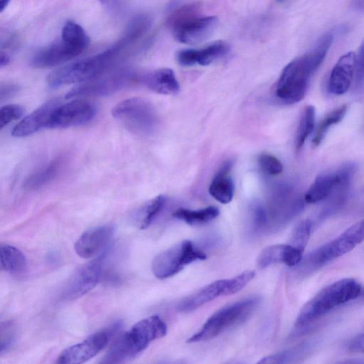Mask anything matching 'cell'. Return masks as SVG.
Here are the masks:
<instances>
[{
	"instance_id": "cell-1",
	"label": "cell",
	"mask_w": 364,
	"mask_h": 364,
	"mask_svg": "<svg viewBox=\"0 0 364 364\" xmlns=\"http://www.w3.org/2000/svg\"><path fill=\"white\" fill-rule=\"evenodd\" d=\"M333 41L332 33L323 34L309 52L286 65L276 84L278 100L292 105L304 97L310 78L323 61Z\"/></svg>"
},
{
	"instance_id": "cell-2",
	"label": "cell",
	"mask_w": 364,
	"mask_h": 364,
	"mask_svg": "<svg viewBox=\"0 0 364 364\" xmlns=\"http://www.w3.org/2000/svg\"><path fill=\"white\" fill-rule=\"evenodd\" d=\"M167 332L164 321L154 315L143 318L121 335L102 358L101 363H122L136 357L149 343Z\"/></svg>"
},
{
	"instance_id": "cell-3",
	"label": "cell",
	"mask_w": 364,
	"mask_h": 364,
	"mask_svg": "<svg viewBox=\"0 0 364 364\" xmlns=\"http://www.w3.org/2000/svg\"><path fill=\"white\" fill-rule=\"evenodd\" d=\"M127 46L119 40L107 50L53 70L47 76L51 87L82 83L102 75L122 56Z\"/></svg>"
},
{
	"instance_id": "cell-4",
	"label": "cell",
	"mask_w": 364,
	"mask_h": 364,
	"mask_svg": "<svg viewBox=\"0 0 364 364\" xmlns=\"http://www.w3.org/2000/svg\"><path fill=\"white\" fill-rule=\"evenodd\" d=\"M361 291L360 284L353 278L341 279L326 286L303 306L295 326H306L333 309L358 298Z\"/></svg>"
},
{
	"instance_id": "cell-5",
	"label": "cell",
	"mask_w": 364,
	"mask_h": 364,
	"mask_svg": "<svg viewBox=\"0 0 364 364\" xmlns=\"http://www.w3.org/2000/svg\"><path fill=\"white\" fill-rule=\"evenodd\" d=\"M364 241V218L356 222L338 236L311 252L296 266L304 277L351 251Z\"/></svg>"
},
{
	"instance_id": "cell-6",
	"label": "cell",
	"mask_w": 364,
	"mask_h": 364,
	"mask_svg": "<svg viewBox=\"0 0 364 364\" xmlns=\"http://www.w3.org/2000/svg\"><path fill=\"white\" fill-rule=\"evenodd\" d=\"M259 301L258 296H251L223 307L208 318L200 329L187 340V343L210 341L243 322L256 309Z\"/></svg>"
},
{
	"instance_id": "cell-7",
	"label": "cell",
	"mask_w": 364,
	"mask_h": 364,
	"mask_svg": "<svg viewBox=\"0 0 364 364\" xmlns=\"http://www.w3.org/2000/svg\"><path fill=\"white\" fill-rule=\"evenodd\" d=\"M142 73L130 69L119 70L107 75H101L82 82L70 90L67 99L105 96L117 92L134 85L141 83Z\"/></svg>"
},
{
	"instance_id": "cell-8",
	"label": "cell",
	"mask_w": 364,
	"mask_h": 364,
	"mask_svg": "<svg viewBox=\"0 0 364 364\" xmlns=\"http://www.w3.org/2000/svg\"><path fill=\"white\" fill-rule=\"evenodd\" d=\"M112 117L130 132L147 134L156 128L158 117L152 105L141 97H132L117 104Z\"/></svg>"
},
{
	"instance_id": "cell-9",
	"label": "cell",
	"mask_w": 364,
	"mask_h": 364,
	"mask_svg": "<svg viewBox=\"0 0 364 364\" xmlns=\"http://www.w3.org/2000/svg\"><path fill=\"white\" fill-rule=\"evenodd\" d=\"M205 258L203 251L186 240L157 255L152 261L151 269L156 278L163 279L178 273L187 264Z\"/></svg>"
},
{
	"instance_id": "cell-10",
	"label": "cell",
	"mask_w": 364,
	"mask_h": 364,
	"mask_svg": "<svg viewBox=\"0 0 364 364\" xmlns=\"http://www.w3.org/2000/svg\"><path fill=\"white\" fill-rule=\"evenodd\" d=\"M117 322L107 329L95 332L83 341L68 347L61 352L56 362L61 364H79L85 363L100 352L109 339L121 328Z\"/></svg>"
},
{
	"instance_id": "cell-11",
	"label": "cell",
	"mask_w": 364,
	"mask_h": 364,
	"mask_svg": "<svg viewBox=\"0 0 364 364\" xmlns=\"http://www.w3.org/2000/svg\"><path fill=\"white\" fill-rule=\"evenodd\" d=\"M355 172L353 164H347L333 173L318 176L304 196L308 203L322 201L336 192L346 191Z\"/></svg>"
},
{
	"instance_id": "cell-12",
	"label": "cell",
	"mask_w": 364,
	"mask_h": 364,
	"mask_svg": "<svg viewBox=\"0 0 364 364\" xmlns=\"http://www.w3.org/2000/svg\"><path fill=\"white\" fill-rule=\"evenodd\" d=\"M105 254L80 267L65 284L61 297L64 300L77 299L91 291L99 282Z\"/></svg>"
},
{
	"instance_id": "cell-13",
	"label": "cell",
	"mask_w": 364,
	"mask_h": 364,
	"mask_svg": "<svg viewBox=\"0 0 364 364\" xmlns=\"http://www.w3.org/2000/svg\"><path fill=\"white\" fill-rule=\"evenodd\" d=\"M97 112L96 106L85 100H73L58 105L53 109L48 128H66L82 125L91 121Z\"/></svg>"
},
{
	"instance_id": "cell-14",
	"label": "cell",
	"mask_w": 364,
	"mask_h": 364,
	"mask_svg": "<svg viewBox=\"0 0 364 364\" xmlns=\"http://www.w3.org/2000/svg\"><path fill=\"white\" fill-rule=\"evenodd\" d=\"M85 50L60 38L38 50L31 64L36 68L55 67L79 55Z\"/></svg>"
},
{
	"instance_id": "cell-15",
	"label": "cell",
	"mask_w": 364,
	"mask_h": 364,
	"mask_svg": "<svg viewBox=\"0 0 364 364\" xmlns=\"http://www.w3.org/2000/svg\"><path fill=\"white\" fill-rule=\"evenodd\" d=\"M114 228L105 225L85 232L75 242L74 247L77 255L88 259L100 252L109 243L114 235Z\"/></svg>"
},
{
	"instance_id": "cell-16",
	"label": "cell",
	"mask_w": 364,
	"mask_h": 364,
	"mask_svg": "<svg viewBox=\"0 0 364 364\" xmlns=\"http://www.w3.org/2000/svg\"><path fill=\"white\" fill-rule=\"evenodd\" d=\"M218 23L216 16H196L173 30L175 38L184 44L199 43L212 33Z\"/></svg>"
},
{
	"instance_id": "cell-17",
	"label": "cell",
	"mask_w": 364,
	"mask_h": 364,
	"mask_svg": "<svg viewBox=\"0 0 364 364\" xmlns=\"http://www.w3.org/2000/svg\"><path fill=\"white\" fill-rule=\"evenodd\" d=\"M229 50V45L226 42L218 41L200 49L181 50L176 53V60L183 66H191L195 64L208 65L225 55Z\"/></svg>"
},
{
	"instance_id": "cell-18",
	"label": "cell",
	"mask_w": 364,
	"mask_h": 364,
	"mask_svg": "<svg viewBox=\"0 0 364 364\" xmlns=\"http://www.w3.org/2000/svg\"><path fill=\"white\" fill-rule=\"evenodd\" d=\"M304 251L287 245H273L263 249L259 253L257 265L262 269L275 263H284L296 267L303 259Z\"/></svg>"
},
{
	"instance_id": "cell-19",
	"label": "cell",
	"mask_w": 364,
	"mask_h": 364,
	"mask_svg": "<svg viewBox=\"0 0 364 364\" xmlns=\"http://www.w3.org/2000/svg\"><path fill=\"white\" fill-rule=\"evenodd\" d=\"M356 54L342 55L334 65L328 82V90L333 95H343L349 89L355 70Z\"/></svg>"
},
{
	"instance_id": "cell-20",
	"label": "cell",
	"mask_w": 364,
	"mask_h": 364,
	"mask_svg": "<svg viewBox=\"0 0 364 364\" xmlns=\"http://www.w3.org/2000/svg\"><path fill=\"white\" fill-rule=\"evenodd\" d=\"M58 104L56 100H50L38 107L14 127L12 135L24 137L48 128L51 114Z\"/></svg>"
},
{
	"instance_id": "cell-21",
	"label": "cell",
	"mask_w": 364,
	"mask_h": 364,
	"mask_svg": "<svg viewBox=\"0 0 364 364\" xmlns=\"http://www.w3.org/2000/svg\"><path fill=\"white\" fill-rule=\"evenodd\" d=\"M220 296H228V279L215 281L180 302L177 308L182 312H189Z\"/></svg>"
},
{
	"instance_id": "cell-22",
	"label": "cell",
	"mask_w": 364,
	"mask_h": 364,
	"mask_svg": "<svg viewBox=\"0 0 364 364\" xmlns=\"http://www.w3.org/2000/svg\"><path fill=\"white\" fill-rule=\"evenodd\" d=\"M141 83L149 90L164 95L175 94L180 88L174 72L166 68L143 73Z\"/></svg>"
},
{
	"instance_id": "cell-23",
	"label": "cell",
	"mask_w": 364,
	"mask_h": 364,
	"mask_svg": "<svg viewBox=\"0 0 364 364\" xmlns=\"http://www.w3.org/2000/svg\"><path fill=\"white\" fill-rule=\"evenodd\" d=\"M232 166V161H226L218 168L209 186V193L218 202L230 203L234 196V183L228 176Z\"/></svg>"
},
{
	"instance_id": "cell-24",
	"label": "cell",
	"mask_w": 364,
	"mask_h": 364,
	"mask_svg": "<svg viewBox=\"0 0 364 364\" xmlns=\"http://www.w3.org/2000/svg\"><path fill=\"white\" fill-rule=\"evenodd\" d=\"M166 198L159 195L139 208L132 215V222L140 230L147 228L164 208Z\"/></svg>"
},
{
	"instance_id": "cell-25",
	"label": "cell",
	"mask_w": 364,
	"mask_h": 364,
	"mask_svg": "<svg viewBox=\"0 0 364 364\" xmlns=\"http://www.w3.org/2000/svg\"><path fill=\"white\" fill-rule=\"evenodd\" d=\"M62 166L60 158L55 159L30 174L23 182L27 191L37 190L50 182L60 171Z\"/></svg>"
},
{
	"instance_id": "cell-26",
	"label": "cell",
	"mask_w": 364,
	"mask_h": 364,
	"mask_svg": "<svg viewBox=\"0 0 364 364\" xmlns=\"http://www.w3.org/2000/svg\"><path fill=\"white\" fill-rule=\"evenodd\" d=\"M26 256L18 248L6 244L0 245L1 270L14 274H21L26 269Z\"/></svg>"
},
{
	"instance_id": "cell-27",
	"label": "cell",
	"mask_w": 364,
	"mask_h": 364,
	"mask_svg": "<svg viewBox=\"0 0 364 364\" xmlns=\"http://www.w3.org/2000/svg\"><path fill=\"white\" fill-rule=\"evenodd\" d=\"M219 213L218 208L215 206H208L196 210L181 208L175 210L173 213V216L191 225H197L214 220Z\"/></svg>"
},
{
	"instance_id": "cell-28",
	"label": "cell",
	"mask_w": 364,
	"mask_h": 364,
	"mask_svg": "<svg viewBox=\"0 0 364 364\" xmlns=\"http://www.w3.org/2000/svg\"><path fill=\"white\" fill-rule=\"evenodd\" d=\"M315 124V108L313 105H306L301 115L295 138V148L299 151L306 139L312 132Z\"/></svg>"
},
{
	"instance_id": "cell-29",
	"label": "cell",
	"mask_w": 364,
	"mask_h": 364,
	"mask_svg": "<svg viewBox=\"0 0 364 364\" xmlns=\"http://www.w3.org/2000/svg\"><path fill=\"white\" fill-rule=\"evenodd\" d=\"M348 105H343L327 114L320 122L312 140L314 147L318 146L323 139L326 132L333 125L340 122L348 111Z\"/></svg>"
},
{
	"instance_id": "cell-30",
	"label": "cell",
	"mask_w": 364,
	"mask_h": 364,
	"mask_svg": "<svg viewBox=\"0 0 364 364\" xmlns=\"http://www.w3.org/2000/svg\"><path fill=\"white\" fill-rule=\"evenodd\" d=\"M200 5L191 3L182 5L173 10L167 18V23L172 29H175L193 18L200 16Z\"/></svg>"
},
{
	"instance_id": "cell-31",
	"label": "cell",
	"mask_w": 364,
	"mask_h": 364,
	"mask_svg": "<svg viewBox=\"0 0 364 364\" xmlns=\"http://www.w3.org/2000/svg\"><path fill=\"white\" fill-rule=\"evenodd\" d=\"M60 38L84 50L90 44V38L83 28L72 21H68L63 25Z\"/></svg>"
},
{
	"instance_id": "cell-32",
	"label": "cell",
	"mask_w": 364,
	"mask_h": 364,
	"mask_svg": "<svg viewBox=\"0 0 364 364\" xmlns=\"http://www.w3.org/2000/svg\"><path fill=\"white\" fill-rule=\"evenodd\" d=\"M151 24V20L149 16L145 14L136 16L130 21L122 37L129 43H132L148 31Z\"/></svg>"
},
{
	"instance_id": "cell-33",
	"label": "cell",
	"mask_w": 364,
	"mask_h": 364,
	"mask_svg": "<svg viewBox=\"0 0 364 364\" xmlns=\"http://www.w3.org/2000/svg\"><path fill=\"white\" fill-rule=\"evenodd\" d=\"M308 346L301 344L291 349L277 353L262 358L258 363H287L302 358L307 352Z\"/></svg>"
},
{
	"instance_id": "cell-34",
	"label": "cell",
	"mask_w": 364,
	"mask_h": 364,
	"mask_svg": "<svg viewBox=\"0 0 364 364\" xmlns=\"http://www.w3.org/2000/svg\"><path fill=\"white\" fill-rule=\"evenodd\" d=\"M313 222L309 219L300 221L294 228L290 238L289 244L304 251L308 243L311 230Z\"/></svg>"
},
{
	"instance_id": "cell-35",
	"label": "cell",
	"mask_w": 364,
	"mask_h": 364,
	"mask_svg": "<svg viewBox=\"0 0 364 364\" xmlns=\"http://www.w3.org/2000/svg\"><path fill=\"white\" fill-rule=\"evenodd\" d=\"M24 112L23 107L16 104L6 105L0 109V127L2 129L11 122L19 119Z\"/></svg>"
},
{
	"instance_id": "cell-36",
	"label": "cell",
	"mask_w": 364,
	"mask_h": 364,
	"mask_svg": "<svg viewBox=\"0 0 364 364\" xmlns=\"http://www.w3.org/2000/svg\"><path fill=\"white\" fill-rule=\"evenodd\" d=\"M258 162L261 168L269 175L276 176L283 171V166L281 161L272 155L262 154L259 155Z\"/></svg>"
},
{
	"instance_id": "cell-37",
	"label": "cell",
	"mask_w": 364,
	"mask_h": 364,
	"mask_svg": "<svg viewBox=\"0 0 364 364\" xmlns=\"http://www.w3.org/2000/svg\"><path fill=\"white\" fill-rule=\"evenodd\" d=\"M355 77L357 87H363L364 85V41L356 55Z\"/></svg>"
},
{
	"instance_id": "cell-38",
	"label": "cell",
	"mask_w": 364,
	"mask_h": 364,
	"mask_svg": "<svg viewBox=\"0 0 364 364\" xmlns=\"http://www.w3.org/2000/svg\"><path fill=\"white\" fill-rule=\"evenodd\" d=\"M267 222V215L264 208L256 205L252 210V223L254 229L257 231L263 229Z\"/></svg>"
},
{
	"instance_id": "cell-39",
	"label": "cell",
	"mask_w": 364,
	"mask_h": 364,
	"mask_svg": "<svg viewBox=\"0 0 364 364\" xmlns=\"http://www.w3.org/2000/svg\"><path fill=\"white\" fill-rule=\"evenodd\" d=\"M348 349L353 353H364V333L354 337L349 342Z\"/></svg>"
},
{
	"instance_id": "cell-40",
	"label": "cell",
	"mask_w": 364,
	"mask_h": 364,
	"mask_svg": "<svg viewBox=\"0 0 364 364\" xmlns=\"http://www.w3.org/2000/svg\"><path fill=\"white\" fill-rule=\"evenodd\" d=\"M18 90V87L15 84L6 83L1 85L0 99L6 100L15 95Z\"/></svg>"
},
{
	"instance_id": "cell-41",
	"label": "cell",
	"mask_w": 364,
	"mask_h": 364,
	"mask_svg": "<svg viewBox=\"0 0 364 364\" xmlns=\"http://www.w3.org/2000/svg\"><path fill=\"white\" fill-rule=\"evenodd\" d=\"M10 63V56L3 51L0 52V67L6 66Z\"/></svg>"
},
{
	"instance_id": "cell-42",
	"label": "cell",
	"mask_w": 364,
	"mask_h": 364,
	"mask_svg": "<svg viewBox=\"0 0 364 364\" xmlns=\"http://www.w3.org/2000/svg\"><path fill=\"white\" fill-rule=\"evenodd\" d=\"M352 6L357 11H364V0H352Z\"/></svg>"
},
{
	"instance_id": "cell-43",
	"label": "cell",
	"mask_w": 364,
	"mask_h": 364,
	"mask_svg": "<svg viewBox=\"0 0 364 364\" xmlns=\"http://www.w3.org/2000/svg\"><path fill=\"white\" fill-rule=\"evenodd\" d=\"M11 0H0V11L3 12Z\"/></svg>"
},
{
	"instance_id": "cell-44",
	"label": "cell",
	"mask_w": 364,
	"mask_h": 364,
	"mask_svg": "<svg viewBox=\"0 0 364 364\" xmlns=\"http://www.w3.org/2000/svg\"><path fill=\"white\" fill-rule=\"evenodd\" d=\"M102 4H105V5H109V4H114L117 1H118L119 0H98Z\"/></svg>"
},
{
	"instance_id": "cell-45",
	"label": "cell",
	"mask_w": 364,
	"mask_h": 364,
	"mask_svg": "<svg viewBox=\"0 0 364 364\" xmlns=\"http://www.w3.org/2000/svg\"><path fill=\"white\" fill-rule=\"evenodd\" d=\"M363 297H364V291H363Z\"/></svg>"
},
{
	"instance_id": "cell-46",
	"label": "cell",
	"mask_w": 364,
	"mask_h": 364,
	"mask_svg": "<svg viewBox=\"0 0 364 364\" xmlns=\"http://www.w3.org/2000/svg\"><path fill=\"white\" fill-rule=\"evenodd\" d=\"M277 1H282V0H277Z\"/></svg>"
}]
</instances>
